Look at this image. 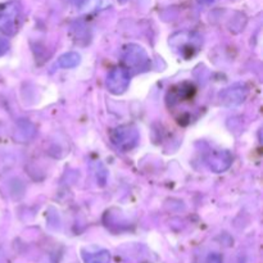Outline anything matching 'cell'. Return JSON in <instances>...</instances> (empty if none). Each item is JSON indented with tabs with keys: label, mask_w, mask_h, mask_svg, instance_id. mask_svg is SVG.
<instances>
[{
	"label": "cell",
	"mask_w": 263,
	"mask_h": 263,
	"mask_svg": "<svg viewBox=\"0 0 263 263\" xmlns=\"http://www.w3.org/2000/svg\"><path fill=\"white\" fill-rule=\"evenodd\" d=\"M128 85H130V74H128L127 69L115 68L108 74L107 87L112 94H122L127 90Z\"/></svg>",
	"instance_id": "cell-3"
},
{
	"label": "cell",
	"mask_w": 263,
	"mask_h": 263,
	"mask_svg": "<svg viewBox=\"0 0 263 263\" xmlns=\"http://www.w3.org/2000/svg\"><path fill=\"white\" fill-rule=\"evenodd\" d=\"M110 139L112 143L117 146L121 151H130L136 145L139 140V133L136 128L131 127V126H121L113 130L110 134Z\"/></svg>",
	"instance_id": "cell-2"
},
{
	"label": "cell",
	"mask_w": 263,
	"mask_h": 263,
	"mask_svg": "<svg viewBox=\"0 0 263 263\" xmlns=\"http://www.w3.org/2000/svg\"><path fill=\"white\" fill-rule=\"evenodd\" d=\"M207 263H222V257L218 253H211L207 258Z\"/></svg>",
	"instance_id": "cell-9"
},
{
	"label": "cell",
	"mask_w": 263,
	"mask_h": 263,
	"mask_svg": "<svg viewBox=\"0 0 263 263\" xmlns=\"http://www.w3.org/2000/svg\"><path fill=\"white\" fill-rule=\"evenodd\" d=\"M80 63V55L74 51H69V53L63 54L61 58L58 59V64L62 68H73Z\"/></svg>",
	"instance_id": "cell-8"
},
{
	"label": "cell",
	"mask_w": 263,
	"mask_h": 263,
	"mask_svg": "<svg viewBox=\"0 0 263 263\" xmlns=\"http://www.w3.org/2000/svg\"><path fill=\"white\" fill-rule=\"evenodd\" d=\"M123 59H125V63L131 68H145L149 63L145 50L138 45L127 46L123 53Z\"/></svg>",
	"instance_id": "cell-4"
},
{
	"label": "cell",
	"mask_w": 263,
	"mask_h": 263,
	"mask_svg": "<svg viewBox=\"0 0 263 263\" xmlns=\"http://www.w3.org/2000/svg\"><path fill=\"white\" fill-rule=\"evenodd\" d=\"M21 9L18 3L12 2L0 8V31L8 36L17 32L20 26Z\"/></svg>",
	"instance_id": "cell-1"
},
{
	"label": "cell",
	"mask_w": 263,
	"mask_h": 263,
	"mask_svg": "<svg viewBox=\"0 0 263 263\" xmlns=\"http://www.w3.org/2000/svg\"><path fill=\"white\" fill-rule=\"evenodd\" d=\"M231 162H233L231 154L229 153V152L222 151L215 152V153H212L207 158V163L208 166H210V168L212 170V171L217 172V174L226 171V170L231 166Z\"/></svg>",
	"instance_id": "cell-5"
},
{
	"label": "cell",
	"mask_w": 263,
	"mask_h": 263,
	"mask_svg": "<svg viewBox=\"0 0 263 263\" xmlns=\"http://www.w3.org/2000/svg\"><path fill=\"white\" fill-rule=\"evenodd\" d=\"M8 48H9V44H8V41L5 40L4 37H2V36H0V57L4 55V54L7 53Z\"/></svg>",
	"instance_id": "cell-10"
},
{
	"label": "cell",
	"mask_w": 263,
	"mask_h": 263,
	"mask_svg": "<svg viewBox=\"0 0 263 263\" xmlns=\"http://www.w3.org/2000/svg\"><path fill=\"white\" fill-rule=\"evenodd\" d=\"M85 263H110V253L108 251H98L92 253H84Z\"/></svg>",
	"instance_id": "cell-7"
},
{
	"label": "cell",
	"mask_w": 263,
	"mask_h": 263,
	"mask_svg": "<svg viewBox=\"0 0 263 263\" xmlns=\"http://www.w3.org/2000/svg\"><path fill=\"white\" fill-rule=\"evenodd\" d=\"M247 91L240 85H235L221 92V102L225 105H238L244 102Z\"/></svg>",
	"instance_id": "cell-6"
}]
</instances>
